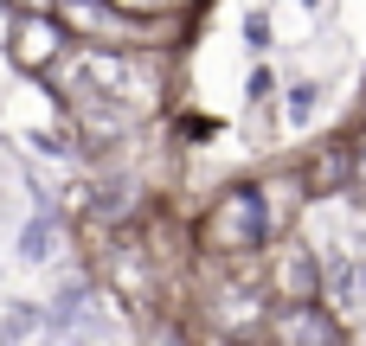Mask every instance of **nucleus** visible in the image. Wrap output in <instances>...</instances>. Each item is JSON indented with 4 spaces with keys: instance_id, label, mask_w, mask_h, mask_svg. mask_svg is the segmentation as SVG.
<instances>
[{
    "instance_id": "1",
    "label": "nucleus",
    "mask_w": 366,
    "mask_h": 346,
    "mask_svg": "<svg viewBox=\"0 0 366 346\" xmlns=\"http://www.w3.org/2000/svg\"><path fill=\"white\" fill-rule=\"evenodd\" d=\"M264 244H270V218H264L257 180L212 193V205L193 218V257L199 263H257Z\"/></svg>"
},
{
    "instance_id": "2",
    "label": "nucleus",
    "mask_w": 366,
    "mask_h": 346,
    "mask_svg": "<svg viewBox=\"0 0 366 346\" xmlns=\"http://www.w3.org/2000/svg\"><path fill=\"white\" fill-rule=\"evenodd\" d=\"M58 19L77 45H103V51H174V39L187 32V19H148L116 0H58Z\"/></svg>"
},
{
    "instance_id": "3",
    "label": "nucleus",
    "mask_w": 366,
    "mask_h": 346,
    "mask_svg": "<svg viewBox=\"0 0 366 346\" xmlns=\"http://www.w3.org/2000/svg\"><path fill=\"white\" fill-rule=\"evenodd\" d=\"M264 289L270 302H315L322 295V257L309 244H296L290 231L264 244Z\"/></svg>"
},
{
    "instance_id": "4",
    "label": "nucleus",
    "mask_w": 366,
    "mask_h": 346,
    "mask_svg": "<svg viewBox=\"0 0 366 346\" xmlns=\"http://www.w3.org/2000/svg\"><path fill=\"white\" fill-rule=\"evenodd\" d=\"M257 346H347V327L322 295L315 302H277Z\"/></svg>"
},
{
    "instance_id": "5",
    "label": "nucleus",
    "mask_w": 366,
    "mask_h": 346,
    "mask_svg": "<svg viewBox=\"0 0 366 346\" xmlns=\"http://www.w3.org/2000/svg\"><path fill=\"white\" fill-rule=\"evenodd\" d=\"M64 51H71V32H64V19H58V13H13V39H6V58H13L19 71L45 77V71H51Z\"/></svg>"
},
{
    "instance_id": "6",
    "label": "nucleus",
    "mask_w": 366,
    "mask_h": 346,
    "mask_svg": "<svg viewBox=\"0 0 366 346\" xmlns=\"http://www.w3.org/2000/svg\"><path fill=\"white\" fill-rule=\"evenodd\" d=\"M347 199H360V205H366V128L347 135Z\"/></svg>"
},
{
    "instance_id": "7",
    "label": "nucleus",
    "mask_w": 366,
    "mask_h": 346,
    "mask_svg": "<svg viewBox=\"0 0 366 346\" xmlns=\"http://www.w3.org/2000/svg\"><path fill=\"white\" fill-rule=\"evenodd\" d=\"M116 6L148 13V19H193V6H199V0H116Z\"/></svg>"
},
{
    "instance_id": "8",
    "label": "nucleus",
    "mask_w": 366,
    "mask_h": 346,
    "mask_svg": "<svg viewBox=\"0 0 366 346\" xmlns=\"http://www.w3.org/2000/svg\"><path fill=\"white\" fill-rule=\"evenodd\" d=\"M13 13H58V0H6Z\"/></svg>"
},
{
    "instance_id": "9",
    "label": "nucleus",
    "mask_w": 366,
    "mask_h": 346,
    "mask_svg": "<svg viewBox=\"0 0 366 346\" xmlns=\"http://www.w3.org/2000/svg\"><path fill=\"white\" fill-rule=\"evenodd\" d=\"M193 346H206V340H193Z\"/></svg>"
}]
</instances>
